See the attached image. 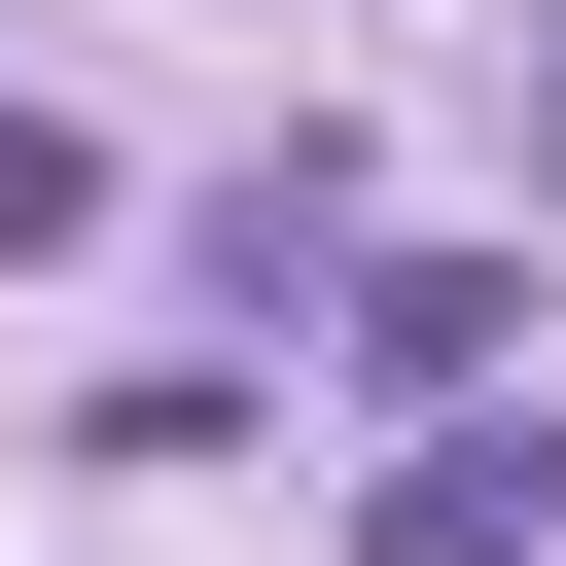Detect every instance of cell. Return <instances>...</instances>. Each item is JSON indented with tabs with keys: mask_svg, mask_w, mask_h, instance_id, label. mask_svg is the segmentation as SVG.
<instances>
[{
	"mask_svg": "<svg viewBox=\"0 0 566 566\" xmlns=\"http://www.w3.org/2000/svg\"><path fill=\"white\" fill-rule=\"evenodd\" d=\"M0 248H106V142L71 106H0Z\"/></svg>",
	"mask_w": 566,
	"mask_h": 566,
	"instance_id": "3",
	"label": "cell"
},
{
	"mask_svg": "<svg viewBox=\"0 0 566 566\" xmlns=\"http://www.w3.org/2000/svg\"><path fill=\"white\" fill-rule=\"evenodd\" d=\"M495 354H531V248H354V389L389 424H495Z\"/></svg>",
	"mask_w": 566,
	"mask_h": 566,
	"instance_id": "1",
	"label": "cell"
},
{
	"mask_svg": "<svg viewBox=\"0 0 566 566\" xmlns=\"http://www.w3.org/2000/svg\"><path fill=\"white\" fill-rule=\"evenodd\" d=\"M531 177H566V0H531Z\"/></svg>",
	"mask_w": 566,
	"mask_h": 566,
	"instance_id": "4",
	"label": "cell"
},
{
	"mask_svg": "<svg viewBox=\"0 0 566 566\" xmlns=\"http://www.w3.org/2000/svg\"><path fill=\"white\" fill-rule=\"evenodd\" d=\"M566 531V424H389V495H354V566H531Z\"/></svg>",
	"mask_w": 566,
	"mask_h": 566,
	"instance_id": "2",
	"label": "cell"
}]
</instances>
